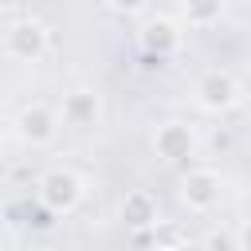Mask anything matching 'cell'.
I'll use <instances>...</instances> for the list:
<instances>
[{"instance_id": "obj_1", "label": "cell", "mask_w": 251, "mask_h": 251, "mask_svg": "<svg viewBox=\"0 0 251 251\" xmlns=\"http://www.w3.org/2000/svg\"><path fill=\"white\" fill-rule=\"evenodd\" d=\"M47 47H51V31L35 16H24V20L8 24V31H4V55L12 63H39L47 55Z\"/></svg>"}, {"instance_id": "obj_2", "label": "cell", "mask_w": 251, "mask_h": 251, "mask_svg": "<svg viewBox=\"0 0 251 251\" xmlns=\"http://www.w3.org/2000/svg\"><path fill=\"white\" fill-rule=\"evenodd\" d=\"M239 78L231 75V71H204L200 78H196V86H192V102L204 110V114H227V110H235L239 106Z\"/></svg>"}, {"instance_id": "obj_3", "label": "cell", "mask_w": 251, "mask_h": 251, "mask_svg": "<svg viewBox=\"0 0 251 251\" xmlns=\"http://www.w3.org/2000/svg\"><path fill=\"white\" fill-rule=\"evenodd\" d=\"M82 192H86V184H82V176L71 173V169H47V173L39 176V204H47L55 216L75 212L78 200H82Z\"/></svg>"}, {"instance_id": "obj_4", "label": "cell", "mask_w": 251, "mask_h": 251, "mask_svg": "<svg viewBox=\"0 0 251 251\" xmlns=\"http://www.w3.org/2000/svg\"><path fill=\"white\" fill-rule=\"evenodd\" d=\"M153 157L165 165H180L188 157H196V129L180 118H169L153 129Z\"/></svg>"}, {"instance_id": "obj_5", "label": "cell", "mask_w": 251, "mask_h": 251, "mask_svg": "<svg viewBox=\"0 0 251 251\" xmlns=\"http://www.w3.org/2000/svg\"><path fill=\"white\" fill-rule=\"evenodd\" d=\"M16 137L24 141V145H31V149H39V145H51L55 141V133H59V126H63V118L55 114V110H47V106H39V102H31V106H24L20 114H16Z\"/></svg>"}, {"instance_id": "obj_6", "label": "cell", "mask_w": 251, "mask_h": 251, "mask_svg": "<svg viewBox=\"0 0 251 251\" xmlns=\"http://www.w3.org/2000/svg\"><path fill=\"white\" fill-rule=\"evenodd\" d=\"M180 204L188 212H212L220 204V173L216 169H188L180 176Z\"/></svg>"}, {"instance_id": "obj_7", "label": "cell", "mask_w": 251, "mask_h": 251, "mask_svg": "<svg viewBox=\"0 0 251 251\" xmlns=\"http://www.w3.org/2000/svg\"><path fill=\"white\" fill-rule=\"evenodd\" d=\"M59 118H63V126H71V129H94V126L102 122V98H98L94 90L78 86V90L63 94Z\"/></svg>"}, {"instance_id": "obj_8", "label": "cell", "mask_w": 251, "mask_h": 251, "mask_svg": "<svg viewBox=\"0 0 251 251\" xmlns=\"http://www.w3.org/2000/svg\"><path fill=\"white\" fill-rule=\"evenodd\" d=\"M137 39H141V47H145L149 55L165 59V55H173V51L180 47V27H176L169 16H153V20H145V24H141Z\"/></svg>"}, {"instance_id": "obj_9", "label": "cell", "mask_w": 251, "mask_h": 251, "mask_svg": "<svg viewBox=\"0 0 251 251\" xmlns=\"http://www.w3.org/2000/svg\"><path fill=\"white\" fill-rule=\"evenodd\" d=\"M118 216H122L126 227L145 231V227L157 224V200H153L145 188H129V192L122 196V204H118Z\"/></svg>"}, {"instance_id": "obj_10", "label": "cell", "mask_w": 251, "mask_h": 251, "mask_svg": "<svg viewBox=\"0 0 251 251\" xmlns=\"http://www.w3.org/2000/svg\"><path fill=\"white\" fill-rule=\"evenodd\" d=\"M180 16L188 27H212L224 16V0H180Z\"/></svg>"}, {"instance_id": "obj_11", "label": "cell", "mask_w": 251, "mask_h": 251, "mask_svg": "<svg viewBox=\"0 0 251 251\" xmlns=\"http://www.w3.org/2000/svg\"><path fill=\"white\" fill-rule=\"evenodd\" d=\"M106 4H110L114 12H126V16H133V12H141L149 0H106Z\"/></svg>"}, {"instance_id": "obj_12", "label": "cell", "mask_w": 251, "mask_h": 251, "mask_svg": "<svg viewBox=\"0 0 251 251\" xmlns=\"http://www.w3.org/2000/svg\"><path fill=\"white\" fill-rule=\"evenodd\" d=\"M235 243H239V247H247V251H251V220H247V224H243V231H239V235H235Z\"/></svg>"}, {"instance_id": "obj_13", "label": "cell", "mask_w": 251, "mask_h": 251, "mask_svg": "<svg viewBox=\"0 0 251 251\" xmlns=\"http://www.w3.org/2000/svg\"><path fill=\"white\" fill-rule=\"evenodd\" d=\"M243 4H251V0H243Z\"/></svg>"}]
</instances>
